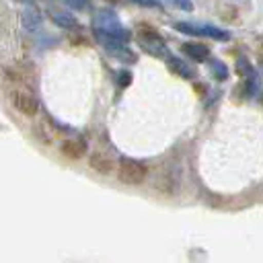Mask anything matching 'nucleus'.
<instances>
[{
	"instance_id": "f257e3e1",
	"label": "nucleus",
	"mask_w": 263,
	"mask_h": 263,
	"mask_svg": "<svg viewBox=\"0 0 263 263\" xmlns=\"http://www.w3.org/2000/svg\"><path fill=\"white\" fill-rule=\"evenodd\" d=\"M92 33L95 35H103V37H111V39H117V41H123V43H127L132 39L129 29L109 8H101V10L95 12V16H92Z\"/></svg>"
},
{
	"instance_id": "f03ea898",
	"label": "nucleus",
	"mask_w": 263,
	"mask_h": 263,
	"mask_svg": "<svg viewBox=\"0 0 263 263\" xmlns=\"http://www.w3.org/2000/svg\"><path fill=\"white\" fill-rule=\"evenodd\" d=\"M173 29L183 33V35H191V37H210L214 41H228L230 33L222 27H216L212 23H195V21H177L173 23Z\"/></svg>"
},
{
	"instance_id": "7ed1b4c3",
	"label": "nucleus",
	"mask_w": 263,
	"mask_h": 263,
	"mask_svg": "<svg viewBox=\"0 0 263 263\" xmlns=\"http://www.w3.org/2000/svg\"><path fill=\"white\" fill-rule=\"evenodd\" d=\"M115 175H117V181L121 185L140 187L148 179V166L140 160H134V158H121L119 164H117Z\"/></svg>"
},
{
	"instance_id": "20e7f679",
	"label": "nucleus",
	"mask_w": 263,
	"mask_h": 263,
	"mask_svg": "<svg viewBox=\"0 0 263 263\" xmlns=\"http://www.w3.org/2000/svg\"><path fill=\"white\" fill-rule=\"evenodd\" d=\"M10 103L18 113H23L27 117L37 115V111H39V101L29 88H14L10 92Z\"/></svg>"
},
{
	"instance_id": "39448f33",
	"label": "nucleus",
	"mask_w": 263,
	"mask_h": 263,
	"mask_svg": "<svg viewBox=\"0 0 263 263\" xmlns=\"http://www.w3.org/2000/svg\"><path fill=\"white\" fill-rule=\"evenodd\" d=\"M136 41H138V45H140L146 53H150V55H154V58L168 60V58L173 55L171 49H168V45H166L156 33H140V35H136Z\"/></svg>"
},
{
	"instance_id": "423d86ee",
	"label": "nucleus",
	"mask_w": 263,
	"mask_h": 263,
	"mask_svg": "<svg viewBox=\"0 0 263 263\" xmlns=\"http://www.w3.org/2000/svg\"><path fill=\"white\" fill-rule=\"evenodd\" d=\"M97 41L101 43V47L105 49V53H109L111 58L119 60V62H136V53L127 47V43L123 41H117V39H111V37H103V35H95Z\"/></svg>"
},
{
	"instance_id": "0eeeda50",
	"label": "nucleus",
	"mask_w": 263,
	"mask_h": 263,
	"mask_svg": "<svg viewBox=\"0 0 263 263\" xmlns=\"http://www.w3.org/2000/svg\"><path fill=\"white\" fill-rule=\"evenodd\" d=\"M86 148H88V144L84 138H68L60 144V152L68 160H82V156L86 154Z\"/></svg>"
},
{
	"instance_id": "6e6552de",
	"label": "nucleus",
	"mask_w": 263,
	"mask_h": 263,
	"mask_svg": "<svg viewBox=\"0 0 263 263\" xmlns=\"http://www.w3.org/2000/svg\"><path fill=\"white\" fill-rule=\"evenodd\" d=\"M88 166L95 173H99L101 177H107V175H111L115 171V160L109 154H105V152H95L88 158Z\"/></svg>"
},
{
	"instance_id": "1a4fd4ad",
	"label": "nucleus",
	"mask_w": 263,
	"mask_h": 263,
	"mask_svg": "<svg viewBox=\"0 0 263 263\" xmlns=\"http://www.w3.org/2000/svg\"><path fill=\"white\" fill-rule=\"evenodd\" d=\"M47 12H49V18H51L58 27H62V29H76V27H78V21H76L70 12H66V10H62V8H49Z\"/></svg>"
},
{
	"instance_id": "9d476101",
	"label": "nucleus",
	"mask_w": 263,
	"mask_h": 263,
	"mask_svg": "<svg viewBox=\"0 0 263 263\" xmlns=\"http://www.w3.org/2000/svg\"><path fill=\"white\" fill-rule=\"evenodd\" d=\"M21 23H23V27H25L27 31H37V29L41 27V23H43V16H41V12H39L35 6H27V8L23 10Z\"/></svg>"
},
{
	"instance_id": "9b49d317",
	"label": "nucleus",
	"mask_w": 263,
	"mask_h": 263,
	"mask_svg": "<svg viewBox=\"0 0 263 263\" xmlns=\"http://www.w3.org/2000/svg\"><path fill=\"white\" fill-rule=\"evenodd\" d=\"M181 49H183V53H187L189 58H193V60H197V62H203V60L210 58V49H208V45L197 43V41H187V43L181 45Z\"/></svg>"
},
{
	"instance_id": "f8f14e48",
	"label": "nucleus",
	"mask_w": 263,
	"mask_h": 263,
	"mask_svg": "<svg viewBox=\"0 0 263 263\" xmlns=\"http://www.w3.org/2000/svg\"><path fill=\"white\" fill-rule=\"evenodd\" d=\"M166 62H168V68H171L175 74H179V76H183V78H189V80L195 76L193 68H191L187 62H183L181 58H177V55H171Z\"/></svg>"
},
{
	"instance_id": "ddd939ff",
	"label": "nucleus",
	"mask_w": 263,
	"mask_h": 263,
	"mask_svg": "<svg viewBox=\"0 0 263 263\" xmlns=\"http://www.w3.org/2000/svg\"><path fill=\"white\" fill-rule=\"evenodd\" d=\"M208 64H210V74L214 76V80H218V82H224V80L228 78V66H226L224 62H220V60L212 58Z\"/></svg>"
},
{
	"instance_id": "4468645a",
	"label": "nucleus",
	"mask_w": 263,
	"mask_h": 263,
	"mask_svg": "<svg viewBox=\"0 0 263 263\" xmlns=\"http://www.w3.org/2000/svg\"><path fill=\"white\" fill-rule=\"evenodd\" d=\"M236 70H238V74L245 76V78H249L251 74H255V70H253V66H251V62H249L247 58H238V60H236Z\"/></svg>"
},
{
	"instance_id": "2eb2a0df",
	"label": "nucleus",
	"mask_w": 263,
	"mask_h": 263,
	"mask_svg": "<svg viewBox=\"0 0 263 263\" xmlns=\"http://www.w3.org/2000/svg\"><path fill=\"white\" fill-rule=\"evenodd\" d=\"M66 6H70L72 10H88L90 8V0H64Z\"/></svg>"
},
{
	"instance_id": "dca6fc26",
	"label": "nucleus",
	"mask_w": 263,
	"mask_h": 263,
	"mask_svg": "<svg viewBox=\"0 0 263 263\" xmlns=\"http://www.w3.org/2000/svg\"><path fill=\"white\" fill-rule=\"evenodd\" d=\"M166 4L179 8V10H185V12H191L193 10V2L191 0H164Z\"/></svg>"
},
{
	"instance_id": "f3484780",
	"label": "nucleus",
	"mask_w": 263,
	"mask_h": 263,
	"mask_svg": "<svg viewBox=\"0 0 263 263\" xmlns=\"http://www.w3.org/2000/svg\"><path fill=\"white\" fill-rule=\"evenodd\" d=\"M115 78H117V84L123 88V86H127V84L132 82V72H127V70H119V72L115 74Z\"/></svg>"
},
{
	"instance_id": "a211bd4d",
	"label": "nucleus",
	"mask_w": 263,
	"mask_h": 263,
	"mask_svg": "<svg viewBox=\"0 0 263 263\" xmlns=\"http://www.w3.org/2000/svg\"><path fill=\"white\" fill-rule=\"evenodd\" d=\"M132 2L144 8H160V0H132Z\"/></svg>"
},
{
	"instance_id": "6ab92c4d",
	"label": "nucleus",
	"mask_w": 263,
	"mask_h": 263,
	"mask_svg": "<svg viewBox=\"0 0 263 263\" xmlns=\"http://www.w3.org/2000/svg\"><path fill=\"white\" fill-rule=\"evenodd\" d=\"M16 2H25V4H33L35 0H16Z\"/></svg>"
}]
</instances>
